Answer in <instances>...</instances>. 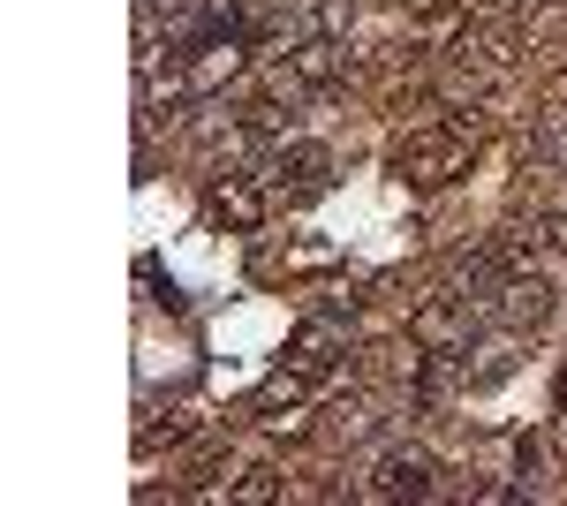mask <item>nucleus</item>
Returning <instances> with one entry per match:
<instances>
[{
    "mask_svg": "<svg viewBox=\"0 0 567 506\" xmlns=\"http://www.w3.org/2000/svg\"><path fill=\"white\" fill-rule=\"evenodd\" d=\"M333 355H341V333H333V318H310L303 333H296V348H288V363H303V371H333Z\"/></svg>",
    "mask_w": 567,
    "mask_h": 506,
    "instance_id": "obj_7",
    "label": "nucleus"
},
{
    "mask_svg": "<svg viewBox=\"0 0 567 506\" xmlns=\"http://www.w3.org/2000/svg\"><path fill=\"white\" fill-rule=\"evenodd\" d=\"M553 409L567 416V363H560V379H553Z\"/></svg>",
    "mask_w": 567,
    "mask_h": 506,
    "instance_id": "obj_11",
    "label": "nucleus"
},
{
    "mask_svg": "<svg viewBox=\"0 0 567 506\" xmlns=\"http://www.w3.org/2000/svg\"><path fill=\"white\" fill-rule=\"evenodd\" d=\"M189 431H197V416H167V423H159V416H144V423H136V454L152 462L159 446H182Z\"/></svg>",
    "mask_w": 567,
    "mask_h": 506,
    "instance_id": "obj_8",
    "label": "nucleus"
},
{
    "mask_svg": "<svg viewBox=\"0 0 567 506\" xmlns=\"http://www.w3.org/2000/svg\"><path fill=\"white\" fill-rule=\"evenodd\" d=\"M235 499H280V468H250L243 484H227Z\"/></svg>",
    "mask_w": 567,
    "mask_h": 506,
    "instance_id": "obj_9",
    "label": "nucleus"
},
{
    "mask_svg": "<svg viewBox=\"0 0 567 506\" xmlns=\"http://www.w3.org/2000/svg\"><path fill=\"white\" fill-rule=\"evenodd\" d=\"M470 296L462 288H439V296H424L416 310H409V340L416 348H439V355H454V348H470Z\"/></svg>",
    "mask_w": 567,
    "mask_h": 506,
    "instance_id": "obj_3",
    "label": "nucleus"
},
{
    "mask_svg": "<svg viewBox=\"0 0 567 506\" xmlns=\"http://www.w3.org/2000/svg\"><path fill=\"white\" fill-rule=\"evenodd\" d=\"M265 211H272V189H265L258 174H213V189H205V219H213V227L258 235Z\"/></svg>",
    "mask_w": 567,
    "mask_h": 506,
    "instance_id": "obj_2",
    "label": "nucleus"
},
{
    "mask_svg": "<svg viewBox=\"0 0 567 506\" xmlns=\"http://www.w3.org/2000/svg\"><path fill=\"white\" fill-rule=\"evenodd\" d=\"M477 159V128L462 122H416L409 136H393L386 167L409 182V189H446V182H462Z\"/></svg>",
    "mask_w": 567,
    "mask_h": 506,
    "instance_id": "obj_1",
    "label": "nucleus"
},
{
    "mask_svg": "<svg viewBox=\"0 0 567 506\" xmlns=\"http://www.w3.org/2000/svg\"><path fill=\"white\" fill-rule=\"evenodd\" d=\"M265 174H272V197H288V205H310V197L333 182V152H326V144H280Z\"/></svg>",
    "mask_w": 567,
    "mask_h": 506,
    "instance_id": "obj_4",
    "label": "nucleus"
},
{
    "mask_svg": "<svg viewBox=\"0 0 567 506\" xmlns=\"http://www.w3.org/2000/svg\"><path fill=\"white\" fill-rule=\"evenodd\" d=\"M553 310H560V296H553V280L545 272H515L507 288H499V318L515 326V333H537V326H553Z\"/></svg>",
    "mask_w": 567,
    "mask_h": 506,
    "instance_id": "obj_6",
    "label": "nucleus"
},
{
    "mask_svg": "<svg viewBox=\"0 0 567 506\" xmlns=\"http://www.w3.org/2000/svg\"><path fill=\"white\" fill-rule=\"evenodd\" d=\"M439 492V462L424 446H386L371 468V499H432Z\"/></svg>",
    "mask_w": 567,
    "mask_h": 506,
    "instance_id": "obj_5",
    "label": "nucleus"
},
{
    "mask_svg": "<svg viewBox=\"0 0 567 506\" xmlns=\"http://www.w3.org/2000/svg\"><path fill=\"white\" fill-rule=\"evenodd\" d=\"M545 462H553V446H545V438H523V446H515V468H523L529 484L545 476Z\"/></svg>",
    "mask_w": 567,
    "mask_h": 506,
    "instance_id": "obj_10",
    "label": "nucleus"
}]
</instances>
